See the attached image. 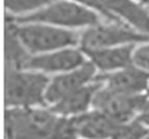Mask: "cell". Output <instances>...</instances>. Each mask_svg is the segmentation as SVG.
I'll use <instances>...</instances> for the list:
<instances>
[{"mask_svg":"<svg viewBox=\"0 0 149 139\" xmlns=\"http://www.w3.org/2000/svg\"><path fill=\"white\" fill-rule=\"evenodd\" d=\"M147 100L139 94H125L105 88L98 90L93 99L97 109L119 124H125L143 109Z\"/></svg>","mask_w":149,"mask_h":139,"instance_id":"5b68a950","label":"cell"},{"mask_svg":"<svg viewBox=\"0 0 149 139\" xmlns=\"http://www.w3.org/2000/svg\"><path fill=\"white\" fill-rule=\"evenodd\" d=\"M111 21H127L140 32L149 35V5L138 0H102Z\"/></svg>","mask_w":149,"mask_h":139,"instance_id":"8992f818","label":"cell"},{"mask_svg":"<svg viewBox=\"0 0 149 139\" xmlns=\"http://www.w3.org/2000/svg\"><path fill=\"white\" fill-rule=\"evenodd\" d=\"M149 41V35L137 32L122 23L112 25H94L80 37L82 50L104 49L112 46Z\"/></svg>","mask_w":149,"mask_h":139,"instance_id":"277c9868","label":"cell"},{"mask_svg":"<svg viewBox=\"0 0 149 139\" xmlns=\"http://www.w3.org/2000/svg\"><path fill=\"white\" fill-rule=\"evenodd\" d=\"M132 61L139 69L149 70V45L140 47L132 53Z\"/></svg>","mask_w":149,"mask_h":139,"instance_id":"9a60e30c","label":"cell"},{"mask_svg":"<svg viewBox=\"0 0 149 139\" xmlns=\"http://www.w3.org/2000/svg\"><path fill=\"white\" fill-rule=\"evenodd\" d=\"M134 45H127L115 49L85 50V52L92 59L93 65L102 71H113L124 69L130 65L132 61Z\"/></svg>","mask_w":149,"mask_h":139,"instance_id":"8fae6325","label":"cell"},{"mask_svg":"<svg viewBox=\"0 0 149 139\" xmlns=\"http://www.w3.org/2000/svg\"><path fill=\"white\" fill-rule=\"evenodd\" d=\"M26 48L17 33V26L6 19L5 27V61L6 69H22L29 59Z\"/></svg>","mask_w":149,"mask_h":139,"instance_id":"4fadbf2b","label":"cell"},{"mask_svg":"<svg viewBox=\"0 0 149 139\" xmlns=\"http://www.w3.org/2000/svg\"><path fill=\"white\" fill-rule=\"evenodd\" d=\"M75 1L81 3V4L88 5V6H90V8H95V10H98V12H99L100 14H102L104 17H107L109 20H111L109 12L105 10L102 0H75Z\"/></svg>","mask_w":149,"mask_h":139,"instance_id":"2e32d148","label":"cell"},{"mask_svg":"<svg viewBox=\"0 0 149 139\" xmlns=\"http://www.w3.org/2000/svg\"><path fill=\"white\" fill-rule=\"evenodd\" d=\"M107 81V88L125 94H138L145 90L149 83V73L142 69L127 67L112 75L99 77Z\"/></svg>","mask_w":149,"mask_h":139,"instance_id":"30bf717a","label":"cell"},{"mask_svg":"<svg viewBox=\"0 0 149 139\" xmlns=\"http://www.w3.org/2000/svg\"><path fill=\"white\" fill-rule=\"evenodd\" d=\"M51 0H5V6L13 14L30 12L49 4Z\"/></svg>","mask_w":149,"mask_h":139,"instance_id":"5bb4252c","label":"cell"},{"mask_svg":"<svg viewBox=\"0 0 149 139\" xmlns=\"http://www.w3.org/2000/svg\"><path fill=\"white\" fill-rule=\"evenodd\" d=\"M48 78L39 73H22L6 69L5 99L8 105L30 106L44 104Z\"/></svg>","mask_w":149,"mask_h":139,"instance_id":"6da1fadb","label":"cell"},{"mask_svg":"<svg viewBox=\"0 0 149 139\" xmlns=\"http://www.w3.org/2000/svg\"><path fill=\"white\" fill-rule=\"evenodd\" d=\"M77 135L88 139H115L122 124L102 113L101 111L74 117Z\"/></svg>","mask_w":149,"mask_h":139,"instance_id":"ba28073f","label":"cell"},{"mask_svg":"<svg viewBox=\"0 0 149 139\" xmlns=\"http://www.w3.org/2000/svg\"><path fill=\"white\" fill-rule=\"evenodd\" d=\"M94 74L95 65L93 63H84L71 73L57 76L48 85L45 92V101L48 103H57L63 98L88 83Z\"/></svg>","mask_w":149,"mask_h":139,"instance_id":"52a82bcc","label":"cell"},{"mask_svg":"<svg viewBox=\"0 0 149 139\" xmlns=\"http://www.w3.org/2000/svg\"><path fill=\"white\" fill-rule=\"evenodd\" d=\"M19 23H48L68 27L94 26L99 18L92 10L69 1H56L31 15L18 18Z\"/></svg>","mask_w":149,"mask_h":139,"instance_id":"7a4b0ae2","label":"cell"},{"mask_svg":"<svg viewBox=\"0 0 149 139\" xmlns=\"http://www.w3.org/2000/svg\"><path fill=\"white\" fill-rule=\"evenodd\" d=\"M17 33L25 48L32 53L73 46L78 41L74 32L45 25H26L17 27Z\"/></svg>","mask_w":149,"mask_h":139,"instance_id":"3957f363","label":"cell"},{"mask_svg":"<svg viewBox=\"0 0 149 139\" xmlns=\"http://www.w3.org/2000/svg\"><path fill=\"white\" fill-rule=\"evenodd\" d=\"M84 65L81 53L72 49H66L50 54L30 57L24 69L41 70L44 72H66Z\"/></svg>","mask_w":149,"mask_h":139,"instance_id":"9c48e42d","label":"cell"},{"mask_svg":"<svg viewBox=\"0 0 149 139\" xmlns=\"http://www.w3.org/2000/svg\"><path fill=\"white\" fill-rule=\"evenodd\" d=\"M100 86L101 83L91 84L88 86L84 85L55 103L52 111L64 115L76 114L85 111L89 107L90 103L93 102V99L96 92L100 89Z\"/></svg>","mask_w":149,"mask_h":139,"instance_id":"7c38bea8","label":"cell"},{"mask_svg":"<svg viewBox=\"0 0 149 139\" xmlns=\"http://www.w3.org/2000/svg\"><path fill=\"white\" fill-rule=\"evenodd\" d=\"M140 122L143 124L149 125V102L147 101L144 105L143 109L141 110V115H140Z\"/></svg>","mask_w":149,"mask_h":139,"instance_id":"e0dca14e","label":"cell"}]
</instances>
